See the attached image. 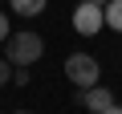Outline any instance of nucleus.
<instances>
[{
  "label": "nucleus",
  "mask_w": 122,
  "mask_h": 114,
  "mask_svg": "<svg viewBox=\"0 0 122 114\" xmlns=\"http://www.w3.org/2000/svg\"><path fill=\"white\" fill-rule=\"evenodd\" d=\"M4 57L12 65H37L41 57H45V41L37 33H12L4 41Z\"/></svg>",
  "instance_id": "1"
},
{
  "label": "nucleus",
  "mask_w": 122,
  "mask_h": 114,
  "mask_svg": "<svg viewBox=\"0 0 122 114\" xmlns=\"http://www.w3.org/2000/svg\"><path fill=\"white\" fill-rule=\"evenodd\" d=\"M65 78H69L77 90H86V86H98L102 65H98L94 53H69V57H65Z\"/></svg>",
  "instance_id": "2"
},
{
  "label": "nucleus",
  "mask_w": 122,
  "mask_h": 114,
  "mask_svg": "<svg viewBox=\"0 0 122 114\" xmlns=\"http://www.w3.org/2000/svg\"><path fill=\"white\" fill-rule=\"evenodd\" d=\"M73 29H77V37H98V33L106 29V12H102V4L81 0V4L73 8Z\"/></svg>",
  "instance_id": "3"
},
{
  "label": "nucleus",
  "mask_w": 122,
  "mask_h": 114,
  "mask_svg": "<svg viewBox=\"0 0 122 114\" xmlns=\"http://www.w3.org/2000/svg\"><path fill=\"white\" fill-rule=\"evenodd\" d=\"M77 102H81V106H86L90 114H102L106 106H114V94H110V90H106V86L98 82V86H86V90L77 94Z\"/></svg>",
  "instance_id": "4"
},
{
  "label": "nucleus",
  "mask_w": 122,
  "mask_h": 114,
  "mask_svg": "<svg viewBox=\"0 0 122 114\" xmlns=\"http://www.w3.org/2000/svg\"><path fill=\"white\" fill-rule=\"evenodd\" d=\"M8 4H12L16 16H41V12L49 8V0H8Z\"/></svg>",
  "instance_id": "5"
},
{
  "label": "nucleus",
  "mask_w": 122,
  "mask_h": 114,
  "mask_svg": "<svg viewBox=\"0 0 122 114\" xmlns=\"http://www.w3.org/2000/svg\"><path fill=\"white\" fill-rule=\"evenodd\" d=\"M102 12H106V29L122 33V0H106V4H102Z\"/></svg>",
  "instance_id": "6"
},
{
  "label": "nucleus",
  "mask_w": 122,
  "mask_h": 114,
  "mask_svg": "<svg viewBox=\"0 0 122 114\" xmlns=\"http://www.w3.org/2000/svg\"><path fill=\"white\" fill-rule=\"evenodd\" d=\"M29 69H33V65H12V82H16V86H29V82H33Z\"/></svg>",
  "instance_id": "7"
},
{
  "label": "nucleus",
  "mask_w": 122,
  "mask_h": 114,
  "mask_svg": "<svg viewBox=\"0 0 122 114\" xmlns=\"http://www.w3.org/2000/svg\"><path fill=\"white\" fill-rule=\"evenodd\" d=\"M8 82H12V61L0 57V86H8Z\"/></svg>",
  "instance_id": "8"
},
{
  "label": "nucleus",
  "mask_w": 122,
  "mask_h": 114,
  "mask_svg": "<svg viewBox=\"0 0 122 114\" xmlns=\"http://www.w3.org/2000/svg\"><path fill=\"white\" fill-rule=\"evenodd\" d=\"M8 37H12V25H8V12L0 8V41H8Z\"/></svg>",
  "instance_id": "9"
},
{
  "label": "nucleus",
  "mask_w": 122,
  "mask_h": 114,
  "mask_svg": "<svg viewBox=\"0 0 122 114\" xmlns=\"http://www.w3.org/2000/svg\"><path fill=\"white\" fill-rule=\"evenodd\" d=\"M102 114H122V106H118V102H114V106H106V110H102Z\"/></svg>",
  "instance_id": "10"
},
{
  "label": "nucleus",
  "mask_w": 122,
  "mask_h": 114,
  "mask_svg": "<svg viewBox=\"0 0 122 114\" xmlns=\"http://www.w3.org/2000/svg\"><path fill=\"white\" fill-rule=\"evenodd\" d=\"M16 114H33V110H16Z\"/></svg>",
  "instance_id": "11"
},
{
  "label": "nucleus",
  "mask_w": 122,
  "mask_h": 114,
  "mask_svg": "<svg viewBox=\"0 0 122 114\" xmlns=\"http://www.w3.org/2000/svg\"><path fill=\"white\" fill-rule=\"evenodd\" d=\"M94 4H106V0H94Z\"/></svg>",
  "instance_id": "12"
},
{
  "label": "nucleus",
  "mask_w": 122,
  "mask_h": 114,
  "mask_svg": "<svg viewBox=\"0 0 122 114\" xmlns=\"http://www.w3.org/2000/svg\"><path fill=\"white\" fill-rule=\"evenodd\" d=\"M0 4H8V0H0Z\"/></svg>",
  "instance_id": "13"
}]
</instances>
